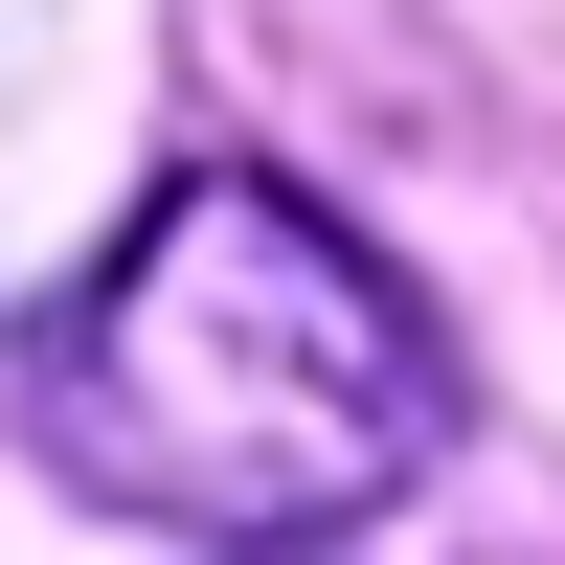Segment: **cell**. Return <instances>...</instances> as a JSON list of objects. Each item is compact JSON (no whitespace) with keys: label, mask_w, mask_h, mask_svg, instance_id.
<instances>
[{"label":"cell","mask_w":565,"mask_h":565,"mask_svg":"<svg viewBox=\"0 0 565 565\" xmlns=\"http://www.w3.org/2000/svg\"><path fill=\"white\" fill-rule=\"evenodd\" d=\"M23 430L136 543H340L452 452V340L317 181L181 159L23 340Z\"/></svg>","instance_id":"obj_1"},{"label":"cell","mask_w":565,"mask_h":565,"mask_svg":"<svg viewBox=\"0 0 565 565\" xmlns=\"http://www.w3.org/2000/svg\"><path fill=\"white\" fill-rule=\"evenodd\" d=\"M204 565H295V543H204Z\"/></svg>","instance_id":"obj_2"}]
</instances>
